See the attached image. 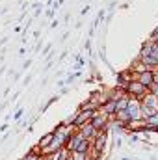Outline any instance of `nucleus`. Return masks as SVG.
<instances>
[{
    "instance_id": "4",
    "label": "nucleus",
    "mask_w": 158,
    "mask_h": 160,
    "mask_svg": "<svg viewBox=\"0 0 158 160\" xmlns=\"http://www.w3.org/2000/svg\"><path fill=\"white\" fill-rule=\"evenodd\" d=\"M21 160H43V157H41V155H37V153H34V151H30L28 155H24Z\"/></svg>"
},
{
    "instance_id": "1",
    "label": "nucleus",
    "mask_w": 158,
    "mask_h": 160,
    "mask_svg": "<svg viewBox=\"0 0 158 160\" xmlns=\"http://www.w3.org/2000/svg\"><path fill=\"white\" fill-rule=\"evenodd\" d=\"M125 91H126L130 97H134V99H140V101H141V99L149 93V88H147V86H143L140 80H130V84L125 88Z\"/></svg>"
},
{
    "instance_id": "12",
    "label": "nucleus",
    "mask_w": 158,
    "mask_h": 160,
    "mask_svg": "<svg viewBox=\"0 0 158 160\" xmlns=\"http://www.w3.org/2000/svg\"><path fill=\"white\" fill-rule=\"evenodd\" d=\"M58 24H60V22H58V19H54V21H52V22H50V28H56V26H58Z\"/></svg>"
},
{
    "instance_id": "6",
    "label": "nucleus",
    "mask_w": 158,
    "mask_h": 160,
    "mask_svg": "<svg viewBox=\"0 0 158 160\" xmlns=\"http://www.w3.org/2000/svg\"><path fill=\"white\" fill-rule=\"evenodd\" d=\"M54 13H56V9H54V8H50V9H47V13H45V15H47L48 19H52V17H54Z\"/></svg>"
},
{
    "instance_id": "3",
    "label": "nucleus",
    "mask_w": 158,
    "mask_h": 160,
    "mask_svg": "<svg viewBox=\"0 0 158 160\" xmlns=\"http://www.w3.org/2000/svg\"><path fill=\"white\" fill-rule=\"evenodd\" d=\"M54 136H56V132H48V134H45V136H43V138L39 140V143H37V145H39L41 149H45V147H48V145L52 143V140H54Z\"/></svg>"
},
{
    "instance_id": "7",
    "label": "nucleus",
    "mask_w": 158,
    "mask_h": 160,
    "mask_svg": "<svg viewBox=\"0 0 158 160\" xmlns=\"http://www.w3.org/2000/svg\"><path fill=\"white\" fill-rule=\"evenodd\" d=\"M149 91H151V93H155V95H158V84H153V86L149 88Z\"/></svg>"
},
{
    "instance_id": "9",
    "label": "nucleus",
    "mask_w": 158,
    "mask_h": 160,
    "mask_svg": "<svg viewBox=\"0 0 158 160\" xmlns=\"http://www.w3.org/2000/svg\"><path fill=\"white\" fill-rule=\"evenodd\" d=\"M87 13H89V6H86V8H84V9H82V13H80V15H82V17H84V15H87Z\"/></svg>"
},
{
    "instance_id": "10",
    "label": "nucleus",
    "mask_w": 158,
    "mask_h": 160,
    "mask_svg": "<svg viewBox=\"0 0 158 160\" xmlns=\"http://www.w3.org/2000/svg\"><path fill=\"white\" fill-rule=\"evenodd\" d=\"M50 48H52V45H47V47L43 48V54H48V52H50Z\"/></svg>"
},
{
    "instance_id": "14",
    "label": "nucleus",
    "mask_w": 158,
    "mask_h": 160,
    "mask_svg": "<svg viewBox=\"0 0 158 160\" xmlns=\"http://www.w3.org/2000/svg\"><path fill=\"white\" fill-rule=\"evenodd\" d=\"M89 160H97V158H89Z\"/></svg>"
},
{
    "instance_id": "5",
    "label": "nucleus",
    "mask_w": 158,
    "mask_h": 160,
    "mask_svg": "<svg viewBox=\"0 0 158 160\" xmlns=\"http://www.w3.org/2000/svg\"><path fill=\"white\" fill-rule=\"evenodd\" d=\"M22 114H24V110H22V108H19V110L15 112V121L21 119V118H22Z\"/></svg>"
},
{
    "instance_id": "2",
    "label": "nucleus",
    "mask_w": 158,
    "mask_h": 160,
    "mask_svg": "<svg viewBox=\"0 0 158 160\" xmlns=\"http://www.w3.org/2000/svg\"><path fill=\"white\" fill-rule=\"evenodd\" d=\"M138 77L136 80H140L143 86H147V88H151L153 84H155V69H145L143 73H136Z\"/></svg>"
},
{
    "instance_id": "8",
    "label": "nucleus",
    "mask_w": 158,
    "mask_h": 160,
    "mask_svg": "<svg viewBox=\"0 0 158 160\" xmlns=\"http://www.w3.org/2000/svg\"><path fill=\"white\" fill-rule=\"evenodd\" d=\"M73 80H75V75H69V77L65 78V84H73Z\"/></svg>"
},
{
    "instance_id": "13",
    "label": "nucleus",
    "mask_w": 158,
    "mask_h": 160,
    "mask_svg": "<svg viewBox=\"0 0 158 160\" xmlns=\"http://www.w3.org/2000/svg\"><path fill=\"white\" fill-rule=\"evenodd\" d=\"M6 128H7V123H4V125L0 127V132H6Z\"/></svg>"
},
{
    "instance_id": "11",
    "label": "nucleus",
    "mask_w": 158,
    "mask_h": 160,
    "mask_svg": "<svg viewBox=\"0 0 158 160\" xmlns=\"http://www.w3.org/2000/svg\"><path fill=\"white\" fill-rule=\"evenodd\" d=\"M30 65H32V60H26V62H24V65H22V69H28Z\"/></svg>"
}]
</instances>
